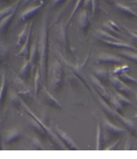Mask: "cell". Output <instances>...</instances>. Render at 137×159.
Returning <instances> with one entry per match:
<instances>
[{"instance_id": "1", "label": "cell", "mask_w": 137, "mask_h": 159, "mask_svg": "<svg viewBox=\"0 0 137 159\" xmlns=\"http://www.w3.org/2000/svg\"><path fill=\"white\" fill-rule=\"evenodd\" d=\"M38 45H39V56H40L39 64V68L43 78V82H46L48 73V59H49V26H48V18L46 15L43 17Z\"/></svg>"}, {"instance_id": "2", "label": "cell", "mask_w": 137, "mask_h": 159, "mask_svg": "<svg viewBox=\"0 0 137 159\" xmlns=\"http://www.w3.org/2000/svg\"><path fill=\"white\" fill-rule=\"evenodd\" d=\"M51 85L54 91H60L62 89L64 82V67L57 60L53 61L51 67Z\"/></svg>"}, {"instance_id": "3", "label": "cell", "mask_w": 137, "mask_h": 159, "mask_svg": "<svg viewBox=\"0 0 137 159\" xmlns=\"http://www.w3.org/2000/svg\"><path fill=\"white\" fill-rule=\"evenodd\" d=\"M67 28H68V25L67 23L64 24L63 22H61V23L57 25V39H58L59 43L61 44V46L64 48L66 52L74 54L73 51L71 48L70 42H69L68 34H67Z\"/></svg>"}, {"instance_id": "4", "label": "cell", "mask_w": 137, "mask_h": 159, "mask_svg": "<svg viewBox=\"0 0 137 159\" xmlns=\"http://www.w3.org/2000/svg\"><path fill=\"white\" fill-rule=\"evenodd\" d=\"M111 82L114 89H115V90L118 93L121 94V95L125 96V97H130L133 94H135V92L131 89L129 85H126V83L122 82L119 78L117 77L116 75L111 76Z\"/></svg>"}, {"instance_id": "5", "label": "cell", "mask_w": 137, "mask_h": 159, "mask_svg": "<svg viewBox=\"0 0 137 159\" xmlns=\"http://www.w3.org/2000/svg\"><path fill=\"white\" fill-rule=\"evenodd\" d=\"M89 80H90V85H91L92 86V89H93L95 91H96V93L100 96V97L102 99V100H103L105 102H107L108 104L111 103V96L109 95L104 85H103L101 82H99V81H98L93 75L90 76Z\"/></svg>"}, {"instance_id": "6", "label": "cell", "mask_w": 137, "mask_h": 159, "mask_svg": "<svg viewBox=\"0 0 137 159\" xmlns=\"http://www.w3.org/2000/svg\"><path fill=\"white\" fill-rule=\"evenodd\" d=\"M54 133L57 136V137L61 139V141L64 144L66 149L71 150V151H79V148L76 145V143L71 139V138L64 131L56 128L54 130Z\"/></svg>"}, {"instance_id": "7", "label": "cell", "mask_w": 137, "mask_h": 159, "mask_svg": "<svg viewBox=\"0 0 137 159\" xmlns=\"http://www.w3.org/2000/svg\"><path fill=\"white\" fill-rule=\"evenodd\" d=\"M41 100L44 104L47 105L49 107L55 109L61 110L63 108L62 106L46 89H43L41 95Z\"/></svg>"}, {"instance_id": "8", "label": "cell", "mask_w": 137, "mask_h": 159, "mask_svg": "<svg viewBox=\"0 0 137 159\" xmlns=\"http://www.w3.org/2000/svg\"><path fill=\"white\" fill-rule=\"evenodd\" d=\"M122 62L121 59L110 53H100L96 57L98 64H119Z\"/></svg>"}, {"instance_id": "9", "label": "cell", "mask_w": 137, "mask_h": 159, "mask_svg": "<svg viewBox=\"0 0 137 159\" xmlns=\"http://www.w3.org/2000/svg\"><path fill=\"white\" fill-rule=\"evenodd\" d=\"M22 136V130L21 127L18 126L13 129L10 130L6 133L4 142L7 145H10L12 143H15L16 141L20 140Z\"/></svg>"}, {"instance_id": "10", "label": "cell", "mask_w": 137, "mask_h": 159, "mask_svg": "<svg viewBox=\"0 0 137 159\" xmlns=\"http://www.w3.org/2000/svg\"><path fill=\"white\" fill-rule=\"evenodd\" d=\"M32 27H33V21L30 23V30L29 33H28V38L27 40L25 41V44L21 47L20 52H18L16 56L18 57H24L25 61L29 59V55H30V50H31V31H32Z\"/></svg>"}, {"instance_id": "11", "label": "cell", "mask_w": 137, "mask_h": 159, "mask_svg": "<svg viewBox=\"0 0 137 159\" xmlns=\"http://www.w3.org/2000/svg\"><path fill=\"white\" fill-rule=\"evenodd\" d=\"M93 76L97 79L99 82H101L104 86L108 85L111 82V76H110L109 70L104 68H96L93 70Z\"/></svg>"}, {"instance_id": "12", "label": "cell", "mask_w": 137, "mask_h": 159, "mask_svg": "<svg viewBox=\"0 0 137 159\" xmlns=\"http://www.w3.org/2000/svg\"><path fill=\"white\" fill-rule=\"evenodd\" d=\"M78 25H79L81 31L84 34H87L90 28V20L88 10H84L80 13L79 16H78Z\"/></svg>"}, {"instance_id": "13", "label": "cell", "mask_w": 137, "mask_h": 159, "mask_svg": "<svg viewBox=\"0 0 137 159\" xmlns=\"http://www.w3.org/2000/svg\"><path fill=\"white\" fill-rule=\"evenodd\" d=\"M30 62L31 63L33 69H36L38 65L39 64V61H40V56H39V45H38V40H35L33 45L31 47L30 50L29 59Z\"/></svg>"}, {"instance_id": "14", "label": "cell", "mask_w": 137, "mask_h": 159, "mask_svg": "<svg viewBox=\"0 0 137 159\" xmlns=\"http://www.w3.org/2000/svg\"><path fill=\"white\" fill-rule=\"evenodd\" d=\"M43 6H44V2H40L39 5L35 6V7H32V8H30L24 11L22 14L21 15V21L25 22L33 18L35 15H37L40 12Z\"/></svg>"}, {"instance_id": "15", "label": "cell", "mask_w": 137, "mask_h": 159, "mask_svg": "<svg viewBox=\"0 0 137 159\" xmlns=\"http://www.w3.org/2000/svg\"><path fill=\"white\" fill-rule=\"evenodd\" d=\"M103 44L106 46H109V47L114 48V49H124V50H132L137 52V49L134 47L132 45L128 44V43H122L119 40V41H101Z\"/></svg>"}, {"instance_id": "16", "label": "cell", "mask_w": 137, "mask_h": 159, "mask_svg": "<svg viewBox=\"0 0 137 159\" xmlns=\"http://www.w3.org/2000/svg\"><path fill=\"white\" fill-rule=\"evenodd\" d=\"M103 126H104L105 131L107 133V134H109L111 136H119V135L123 134L125 133L124 129L115 126V125L111 124L109 121L106 119H104V121H103Z\"/></svg>"}, {"instance_id": "17", "label": "cell", "mask_w": 137, "mask_h": 159, "mask_svg": "<svg viewBox=\"0 0 137 159\" xmlns=\"http://www.w3.org/2000/svg\"><path fill=\"white\" fill-rule=\"evenodd\" d=\"M33 67L31 65V63L30 62L29 60H27V61H25L24 62L23 66L21 68V70H20L19 75L20 78H21L23 80H28L30 78L31 75V71H32ZM34 70V69H33Z\"/></svg>"}, {"instance_id": "18", "label": "cell", "mask_w": 137, "mask_h": 159, "mask_svg": "<svg viewBox=\"0 0 137 159\" xmlns=\"http://www.w3.org/2000/svg\"><path fill=\"white\" fill-rule=\"evenodd\" d=\"M15 13H16V12H13V13H12L11 14H10L9 16H6L5 18H3L1 21H0V34L6 35L9 28H10V25H11L12 21H13Z\"/></svg>"}, {"instance_id": "19", "label": "cell", "mask_w": 137, "mask_h": 159, "mask_svg": "<svg viewBox=\"0 0 137 159\" xmlns=\"http://www.w3.org/2000/svg\"><path fill=\"white\" fill-rule=\"evenodd\" d=\"M7 93V81L6 74L3 73L1 78V84H0V107H2Z\"/></svg>"}, {"instance_id": "20", "label": "cell", "mask_w": 137, "mask_h": 159, "mask_svg": "<svg viewBox=\"0 0 137 159\" xmlns=\"http://www.w3.org/2000/svg\"><path fill=\"white\" fill-rule=\"evenodd\" d=\"M43 85V78H42L41 71L39 68V65L35 69V75H34V95L37 97L39 93L42 88Z\"/></svg>"}, {"instance_id": "21", "label": "cell", "mask_w": 137, "mask_h": 159, "mask_svg": "<svg viewBox=\"0 0 137 159\" xmlns=\"http://www.w3.org/2000/svg\"><path fill=\"white\" fill-rule=\"evenodd\" d=\"M30 30V24L29 25H26L24 28L22 29L21 32L20 33L19 35L17 37V41H16V47H22L23 45L25 44V41L27 40V38H28V33H29Z\"/></svg>"}, {"instance_id": "22", "label": "cell", "mask_w": 137, "mask_h": 159, "mask_svg": "<svg viewBox=\"0 0 137 159\" xmlns=\"http://www.w3.org/2000/svg\"><path fill=\"white\" fill-rule=\"evenodd\" d=\"M115 6L117 11L119 12V13H121V14L125 15V16H129V17L137 18L136 13H135V11H133V10H132L131 8H129V7L120 3H117Z\"/></svg>"}, {"instance_id": "23", "label": "cell", "mask_w": 137, "mask_h": 159, "mask_svg": "<svg viewBox=\"0 0 137 159\" xmlns=\"http://www.w3.org/2000/svg\"><path fill=\"white\" fill-rule=\"evenodd\" d=\"M20 2H21V0H16V2H13L11 6L3 9V10H0V21H1L3 18H5L6 16H9V15L11 14L12 13H13V12H16Z\"/></svg>"}, {"instance_id": "24", "label": "cell", "mask_w": 137, "mask_h": 159, "mask_svg": "<svg viewBox=\"0 0 137 159\" xmlns=\"http://www.w3.org/2000/svg\"><path fill=\"white\" fill-rule=\"evenodd\" d=\"M117 119L119 120V121L122 123L123 125L128 129V130H129L132 134L135 135V133H136V128H135V125H134L133 123H132L130 120L126 119V118H125L124 117L121 116V115H119L118 113H117Z\"/></svg>"}, {"instance_id": "25", "label": "cell", "mask_w": 137, "mask_h": 159, "mask_svg": "<svg viewBox=\"0 0 137 159\" xmlns=\"http://www.w3.org/2000/svg\"><path fill=\"white\" fill-rule=\"evenodd\" d=\"M95 35L97 37L100 41H119V39L111 34L110 33L106 31H101V30H97L95 32Z\"/></svg>"}, {"instance_id": "26", "label": "cell", "mask_w": 137, "mask_h": 159, "mask_svg": "<svg viewBox=\"0 0 137 159\" xmlns=\"http://www.w3.org/2000/svg\"><path fill=\"white\" fill-rule=\"evenodd\" d=\"M16 93L20 96V97L22 99V100L25 101V103H31L33 100V95L31 93V89L28 87L25 88V89H21V90L17 91Z\"/></svg>"}, {"instance_id": "27", "label": "cell", "mask_w": 137, "mask_h": 159, "mask_svg": "<svg viewBox=\"0 0 137 159\" xmlns=\"http://www.w3.org/2000/svg\"><path fill=\"white\" fill-rule=\"evenodd\" d=\"M10 56V50L7 46L0 44V64H6Z\"/></svg>"}, {"instance_id": "28", "label": "cell", "mask_w": 137, "mask_h": 159, "mask_svg": "<svg viewBox=\"0 0 137 159\" xmlns=\"http://www.w3.org/2000/svg\"><path fill=\"white\" fill-rule=\"evenodd\" d=\"M103 27L107 30V31L111 34H117L121 31L119 27L111 20L108 21L107 23L103 24Z\"/></svg>"}, {"instance_id": "29", "label": "cell", "mask_w": 137, "mask_h": 159, "mask_svg": "<svg viewBox=\"0 0 137 159\" xmlns=\"http://www.w3.org/2000/svg\"><path fill=\"white\" fill-rule=\"evenodd\" d=\"M96 137H97V139H96V150L100 151V150L103 149L104 141H103V134L102 133V129L100 123H98L97 125V135H96Z\"/></svg>"}, {"instance_id": "30", "label": "cell", "mask_w": 137, "mask_h": 159, "mask_svg": "<svg viewBox=\"0 0 137 159\" xmlns=\"http://www.w3.org/2000/svg\"><path fill=\"white\" fill-rule=\"evenodd\" d=\"M10 100L12 104H13L15 107H16V108H20V107L23 106V100H22V99L20 97V96L18 95L16 93L12 92L11 93H10Z\"/></svg>"}, {"instance_id": "31", "label": "cell", "mask_w": 137, "mask_h": 159, "mask_svg": "<svg viewBox=\"0 0 137 159\" xmlns=\"http://www.w3.org/2000/svg\"><path fill=\"white\" fill-rule=\"evenodd\" d=\"M114 98L117 100V102L122 106V107H133V103L129 100L126 97L121 95V94L117 93V95L114 97Z\"/></svg>"}, {"instance_id": "32", "label": "cell", "mask_w": 137, "mask_h": 159, "mask_svg": "<svg viewBox=\"0 0 137 159\" xmlns=\"http://www.w3.org/2000/svg\"><path fill=\"white\" fill-rule=\"evenodd\" d=\"M117 77L119 78L122 82H124L125 83L137 85V79H135V78L133 77H131L130 75H129L127 74V72L119 75H117Z\"/></svg>"}, {"instance_id": "33", "label": "cell", "mask_w": 137, "mask_h": 159, "mask_svg": "<svg viewBox=\"0 0 137 159\" xmlns=\"http://www.w3.org/2000/svg\"><path fill=\"white\" fill-rule=\"evenodd\" d=\"M119 55L121 56L122 57L126 58L129 61H132L134 64H135L137 65V54L136 53H134V52H128V51H122V52H119Z\"/></svg>"}, {"instance_id": "34", "label": "cell", "mask_w": 137, "mask_h": 159, "mask_svg": "<svg viewBox=\"0 0 137 159\" xmlns=\"http://www.w3.org/2000/svg\"><path fill=\"white\" fill-rule=\"evenodd\" d=\"M84 2H85V0H77L76 4H75V6L74 7L73 10H72L71 13V15H70V17H69V19L67 20V25H69V23H70L71 20L73 19V17L75 16V15L78 13V10H80L81 7L84 5Z\"/></svg>"}, {"instance_id": "35", "label": "cell", "mask_w": 137, "mask_h": 159, "mask_svg": "<svg viewBox=\"0 0 137 159\" xmlns=\"http://www.w3.org/2000/svg\"><path fill=\"white\" fill-rule=\"evenodd\" d=\"M29 143L31 145L33 149L37 150V151H44L45 148L43 146L40 141L34 137H30L29 138Z\"/></svg>"}, {"instance_id": "36", "label": "cell", "mask_w": 137, "mask_h": 159, "mask_svg": "<svg viewBox=\"0 0 137 159\" xmlns=\"http://www.w3.org/2000/svg\"><path fill=\"white\" fill-rule=\"evenodd\" d=\"M100 11V0H92V16H94Z\"/></svg>"}, {"instance_id": "37", "label": "cell", "mask_w": 137, "mask_h": 159, "mask_svg": "<svg viewBox=\"0 0 137 159\" xmlns=\"http://www.w3.org/2000/svg\"><path fill=\"white\" fill-rule=\"evenodd\" d=\"M130 70V67L127 65H125V66H121V67H117L115 70H114V75H119L123 74V73H126L128 71Z\"/></svg>"}, {"instance_id": "38", "label": "cell", "mask_w": 137, "mask_h": 159, "mask_svg": "<svg viewBox=\"0 0 137 159\" xmlns=\"http://www.w3.org/2000/svg\"><path fill=\"white\" fill-rule=\"evenodd\" d=\"M127 31L129 34V36H130V40L132 46L137 49V34L135 32V31H130V30L129 29H127Z\"/></svg>"}, {"instance_id": "39", "label": "cell", "mask_w": 137, "mask_h": 159, "mask_svg": "<svg viewBox=\"0 0 137 159\" xmlns=\"http://www.w3.org/2000/svg\"><path fill=\"white\" fill-rule=\"evenodd\" d=\"M83 6L85 7V10H88L89 8H91L92 10V0H85Z\"/></svg>"}, {"instance_id": "40", "label": "cell", "mask_w": 137, "mask_h": 159, "mask_svg": "<svg viewBox=\"0 0 137 159\" xmlns=\"http://www.w3.org/2000/svg\"><path fill=\"white\" fill-rule=\"evenodd\" d=\"M67 0H53V6L55 7H59V6L62 5L63 3H64V2H66Z\"/></svg>"}, {"instance_id": "41", "label": "cell", "mask_w": 137, "mask_h": 159, "mask_svg": "<svg viewBox=\"0 0 137 159\" xmlns=\"http://www.w3.org/2000/svg\"><path fill=\"white\" fill-rule=\"evenodd\" d=\"M103 2H106L107 4H108V5L110 6H114L117 4L116 0H103Z\"/></svg>"}, {"instance_id": "42", "label": "cell", "mask_w": 137, "mask_h": 159, "mask_svg": "<svg viewBox=\"0 0 137 159\" xmlns=\"http://www.w3.org/2000/svg\"><path fill=\"white\" fill-rule=\"evenodd\" d=\"M2 149V134H1V125H0V150Z\"/></svg>"}, {"instance_id": "43", "label": "cell", "mask_w": 137, "mask_h": 159, "mask_svg": "<svg viewBox=\"0 0 137 159\" xmlns=\"http://www.w3.org/2000/svg\"><path fill=\"white\" fill-rule=\"evenodd\" d=\"M118 142H119V141L117 140V142H116V143H114V145H113V146H112V147H111V148H108L107 149H108V150H114V149H115V147L117 146V143H118Z\"/></svg>"}, {"instance_id": "44", "label": "cell", "mask_w": 137, "mask_h": 159, "mask_svg": "<svg viewBox=\"0 0 137 159\" xmlns=\"http://www.w3.org/2000/svg\"><path fill=\"white\" fill-rule=\"evenodd\" d=\"M34 0H25V3H31V2H34Z\"/></svg>"}, {"instance_id": "45", "label": "cell", "mask_w": 137, "mask_h": 159, "mask_svg": "<svg viewBox=\"0 0 137 159\" xmlns=\"http://www.w3.org/2000/svg\"><path fill=\"white\" fill-rule=\"evenodd\" d=\"M10 1H12V0H0V2H10Z\"/></svg>"}, {"instance_id": "46", "label": "cell", "mask_w": 137, "mask_h": 159, "mask_svg": "<svg viewBox=\"0 0 137 159\" xmlns=\"http://www.w3.org/2000/svg\"><path fill=\"white\" fill-rule=\"evenodd\" d=\"M45 0H34V2H44Z\"/></svg>"}, {"instance_id": "47", "label": "cell", "mask_w": 137, "mask_h": 159, "mask_svg": "<svg viewBox=\"0 0 137 159\" xmlns=\"http://www.w3.org/2000/svg\"><path fill=\"white\" fill-rule=\"evenodd\" d=\"M74 1H75V0H70V2H69V4H72L74 2Z\"/></svg>"}, {"instance_id": "48", "label": "cell", "mask_w": 137, "mask_h": 159, "mask_svg": "<svg viewBox=\"0 0 137 159\" xmlns=\"http://www.w3.org/2000/svg\"><path fill=\"white\" fill-rule=\"evenodd\" d=\"M133 3L134 4H137V0H136V1H135V2H133Z\"/></svg>"}, {"instance_id": "49", "label": "cell", "mask_w": 137, "mask_h": 159, "mask_svg": "<svg viewBox=\"0 0 137 159\" xmlns=\"http://www.w3.org/2000/svg\"><path fill=\"white\" fill-rule=\"evenodd\" d=\"M135 31V33H136V34H137V31Z\"/></svg>"}, {"instance_id": "50", "label": "cell", "mask_w": 137, "mask_h": 159, "mask_svg": "<svg viewBox=\"0 0 137 159\" xmlns=\"http://www.w3.org/2000/svg\"><path fill=\"white\" fill-rule=\"evenodd\" d=\"M135 119H136V120H137V116H135Z\"/></svg>"}]
</instances>
